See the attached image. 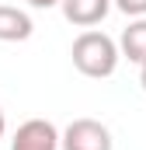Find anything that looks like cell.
Segmentation results:
<instances>
[{
  "label": "cell",
  "instance_id": "6da1fadb",
  "mask_svg": "<svg viewBox=\"0 0 146 150\" xmlns=\"http://www.w3.org/2000/svg\"><path fill=\"white\" fill-rule=\"evenodd\" d=\"M73 67L80 70L84 77H91V80H105L118 70V42L105 32H94V28H87V32H80V35L73 38Z\"/></svg>",
  "mask_w": 146,
  "mask_h": 150
},
{
  "label": "cell",
  "instance_id": "7a4b0ae2",
  "mask_svg": "<svg viewBox=\"0 0 146 150\" xmlns=\"http://www.w3.org/2000/svg\"><path fill=\"white\" fill-rule=\"evenodd\" d=\"M59 150H111V133L98 119H73L59 133Z\"/></svg>",
  "mask_w": 146,
  "mask_h": 150
},
{
  "label": "cell",
  "instance_id": "3957f363",
  "mask_svg": "<svg viewBox=\"0 0 146 150\" xmlns=\"http://www.w3.org/2000/svg\"><path fill=\"white\" fill-rule=\"evenodd\" d=\"M11 150H59V129L49 119H28L18 126Z\"/></svg>",
  "mask_w": 146,
  "mask_h": 150
},
{
  "label": "cell",
  "instance_id": "277c9868",
  "mask_svg": "<svg viewBox=\"0 0 146 150\" xmlns=\"http://www.w3.org/2000/svg\"><path fill=\"white\" fill-rule=\"evenodd\" d=\"M63 7V18L77 25V28H94L108 18L111 11V0H59Z\"/></svg>",
  "mask_w": 146,
  "mask_h": 150
},
{
  "label": "cell",
  "instance_id": "5b68a950",
  "mask_svg": "<svg viewBox=\"0 0 146 150\" xmlns=\"http://www.w3.org/2000/svg\"><path fill=\"white\" fill-rule=\"evenodd\" d=\"M32 32H35V25L21 7L0 4V42H25V38H32Z\"/></svg>",
  "mask_w": 146,
  "mask_h": 150
},
{
  "label": "cell",
  "instance_id": "8992f818",
  "mask_svg": "<svg viewBox=\"0 0 146 150\" xmlns=\"http://www.w3.org/2000/svg\"><path fill=\"white\" fill-rule=\"evenodd\" d=\"M118 56L129 63H146V18H132L129 28L118 38Z\"/></svg>",
  "mask_w": 146,
  "mask_h": 150
},
{
  "label": "cell",
  "instance_id": "52a82bcc",
  "mask_svg": "<svg viewBox=\"0 0 146 150\" xmlns=\"http://www.w3.org/2000/svg\"><path fill=\"white\" fill-rule=\"evenodd\" d=\"M111 7H118L129 18H146V0H111Z\"/></svg>",
  "mask_w": 146,
  "mask_h": 150
},
{
  "label": "cell",
  "instance_id": "ba28073f",
  "mask_svg": "<svg viewBox=\"0 0 146 150\" xmlns=\"http://www.w3.org/2000/svg\"><path fill=\"white\" fill-rule=\"evenodd\" d=\"M28 7H35V11H49V7H59V0H28Z\"/></svg>",
  "mask_w": 146,
  "mask_h": 150
},
{
  "label": "cell",
  "instance_id": "9c48e42d",
  "mask_svg": "<svg viewBox=\"0 0 146 150\" xmlns=\"http://www.w3.org/2000/svg\"><path fill=\"white\" fill-rule=\"evenodd\" d=\"M139 84H143V91H146V63H139Z\"/></svg>",
  "mask_w": 146,
  "mask_h": 150
},
{
  "label": "cell",
  "instance_id": "30bf717a",
  "mask_svg": "<svg viewBox=\"0 0 146 150\" xmlns=\"http://www.w3.org/2000/svg\"><path fill=\"white\" fill-rule=\"evenodd\" d=\"M4 133H7V119H4V108H0V140H4Z\"/></svg>",
  "mask_w": 146,
  "mask_h": 150
}]
</instances>
